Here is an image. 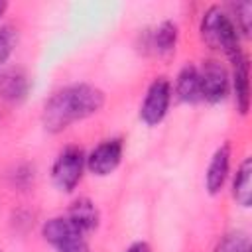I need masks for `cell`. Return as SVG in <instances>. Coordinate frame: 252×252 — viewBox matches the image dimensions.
<instances>
[{
  "instance_id": "6da1fadb",
  "label": "cell",
  "mask_w": 252,
  "mask_h": 252,
  "mask_svg": "<svg viewBox=\"0 0 252 252\" xmlns=\"http://www.w3.org/2000/svg\"><path fill=\"white\" fill-rule=\"evenodd\" d=\"M104 93L91 83H73L57 89L43 104L41 124L49 134H59L104 106Z\"/></svg>"
},
{
  "instance_id": "7a4b0ae2",
  "label": "cell",
  "mask_w": 252,
  "mask_h": 252,
  "mask_svg": "<svg viewBox=\"0 0 252 252\" xmlns=\"http://www.w3.org/2000/svg\"><path fill=\"white\" fill-rule=\"evenodd\" d=\"M199 33H201V39L207 43V47L224 53L230 59V63H234L244 55L240 45L242 37L238 35L226 10L220 6H209L203 12L199 22Z\"/></svg>"
},
{
  "instance_id": "3957f363",
  "label": "cell",
  "mask_w": 252,
  "mask_h": 252,
  "mask_svg": "<svg viewBox=\"0 0 252 252\" xmlns=\"http://www.w3.org/2000/svg\"><path fill=\"white\" fill-rule=\"evenodd\" d=\"M43 240L57 252H91L87 234L81 232L67 217H51L41 226Z\"/></svg>"
},
{
  "instance_id": "277c9868",
  "label": "cell",
  "mask_w": 252,
  "mask_h": 252,
  "mask_svg": "<svg viewBox=\"0 0 252 252\" xmlns=\"http://www.w3.org/2000/svg\"><path fill=\"white\" fill-rule=\"evenodd\" d=\"M87 156L79 146H67L59 152L51 165V181L61 193H71L83 179Z\"/></svg>"
},
{
  "instance_id": "5b68a950",
  "label": "cell",
  "mask_w": 252,
  "mask_h": 252,
  "mask_svg": "<svg viewBox=\"0 0 252 252\" xmlns=\"http://www.w3.org/2000/svg\"><path fill=\"white\" fill-rule=\"evenodd\" d=\"M171 96H173V89L167 77H156L148 91L146 96L140 104V120L146 126H158L169 110L171 104Z\"/></svg>"
},
{
  "instance_id": "8992f818",
  "label": "cell",
  "mask_w": 252,
  "mask_h": 252,
  "mask_svg": "<svg viewBox=\"0 0 252 252\" xmlns=\"http://www.w3.org/2000/svg\"><path fill=\"white\" fill-rule=\"evenodd\" d=\"M197 69H199L201 100L209 104L222 102L230 93V75L226 67L217 59H207Z\"/></svg>"
},
{
  "instance_id": "52a82bcc",
  "label": "cell",
  "mask_w": 252,
  "mask_h": 252,
  "mask_svg": "<svg viewBox=\"0 0 252 252\" xmlns=\"http://www.w3.org/2000/svg\"><path fill=\"white\" fill-rule=\"evenodd\" d=\"M179 37V28L171 20H163L156 28L144 30L140 33V49L144 55H156V57H167L175 51Z\"/></svg>"
},
{
  "instance_id": "ba28073f",
  "label": "cell",
  "mask_w": 252,
  "mask_h": 252,
  "mask_svg": "<svg viewBox=\"0 0 252 252\" xmlns=\"http://www.w3.org/2000/svg\"><path fill=\"white\" fill-rule=\"evenodd\" d=\"M124 142L120 138H108L96 144L87 156V169L96 177L110 175L122 161Z\"/></svg>"
},
{
  "instance_id": "9c48e42d",
  "label": "cell",
  "mask_w": 252,
  "mask_h": 252,
  "mask_svg": "<svg viewBox=\"0 0 252 252\" xmlns=\"http://www.w3.org/2000/svg\"><path fill=\"white\" fill-rule=\"evenodd\" d=\"M230 158H232V148L228 142L220 144L211 156L205 171V189L209 195H219L222 191L230 173Z\"/></svg>"
},
{
  "instance_id": "30bf717a",
  "label": "cell",
  "mask_w": 252,
  "mask_h": 252,
  "mask_svg": "<svg viewBox=\"0 0 252 252\" xmlns=\"http://www.w3.org/2000/svg\"><path fill=\"white\" fill-rule=\"evenodd\" d=\"M32 83L24 69L8 67L0 71V100L10 104H22L30 94Z\"/></svg>"
},
{
  "instance_id": "8fae6325",
  "label": "cell",
  "mask_w": 252,
  "mask_h": 252,
  "mask_svg": "<svg viewBox=\"0 0 252 252\" xmlns=\"http://www.w3.org/2000/svg\"><path fill=\"white\" fill-rule=\"evenodd\" d=\"M232 69V77H230V87H232V94H234V104L236 110L246 116L250 110V61L246 57V53L236 59Z\"/></svg>"
},
{
  "instance_id": "7c38bea8",
  "label": "cell",
  "mask_w": 252,
  "mask_h": 252,
  "mask_svg": "<svg viewBox=\"0 0 252 252\" xmlns=\"http://www.w3.org/2000/svg\"><path fill=\"white\" fill-rule=\"evenodd\" d=\"M81 232L89 234L94 232L100 224V211L94 205L93 199L89 197H79L75 199L69 207H67V215H65Z\"/></svg>"
},
{
  "instance_id": "4fadbf2b",
  "label": "cell",
  "mask_w": 252,
  "mask_h": 252,
  "mask_svg": "<svg viewBox=\"0 0 252 252\" xmlns=\"http://www.w3.org/2000/svg\"><path fill=\"white\" fill-rule=\"evenodd\" d=\"M173 94L187 104L201 102V89H199V69L193 63H187L179 69L175 77V85H171Z\"/></svg>"
},
{
  "instance_id": "5bb4252c",
  "label": "cell",
  "mask_w": 252,
  "mask_h": 252,
  "mask_svg": "<svg viewBox=\"0 0 252 252\" xmlns=\"http://www.w3.org/2000/svg\"><path fill=\"white\" fill-rule=\"evenodd\" d=\"M230 193L236 205H240L242 209H248L252 205V159L250 158H244L236 167V173L232 175V183H230Z\"/></svg>"
},
{
  "instance_id": "9a60e30c",
  "label": "cell",
  "mask_w": 252,
  "mask_h": 252,
  "mask_svg": "<svg viewBox=\"0 0 252 252\" xmlns=\"http://www.w3.org/2000/svg\"><path fill=\"white\" fill-rule=\"evenodd\" d=\"M230 22L234 24L240 37L248 39L252 32V4L250 2H230L226 8Z\"/></svg>"
},
{
  "instance_id": "2e32d148",
  "label": "cell",
  "mask_w": 252,
  "mask_h": 252,
  "mask_svg": "<svg viewBox=\"0 0 252 252\" xmlns=\"http://www.w3.org/2000/svg\"><path fill=\"white\" fill-rule=\"evenodd\" d=\"M213 252H250V240L244 232H226L215 246Z\"/></svg>"
},
{
  "instance_id": "e0dca14e",
  "label": "cell",
  "mask_w": 252,
  "mask_h": 252,
  "mask_svg": "<svg viewBox=\"0 0 252 252\" xmlns=\"http://www.w3.org/2000/svg\"><path fill=\"white\" fill-rule=\"evenodd\" d=\"M16 45H18V30L12 24H2L0 26V67L8 63Z\"/></svg>"
},
{
  "instance_id": "ac0fdd59",
  "label": "cell",
  "mask_w": 252,
  "mask_h": 252,
  "mask_svg": "<svg viewBox=\"0 0 252 252\" xmlns=\"http://www.w3.org/2000/svg\"><path fill=\"white\" fill-rule=\"evenodd\" d=\"M126 252H152V248H150L148 242H144V240H136V242H132V244L126 248Z\"/></svg>"
},
{
  "instance_id": "d6986e66",
  "label": "cell",
  "mask_w": 252,
  "mask_h": 252,
  "mask_svg": "<svg viewBox=\"0 0 252 252\" xmlns=\"http://www.w3.org/2000/svg\"><path fill=\"white\" fill-rule=\"evenodd\" d=\"M6 10H8V4H6L4 0H0V18L4 16V12H6Z\"/></svg>"
}]
</instances>
